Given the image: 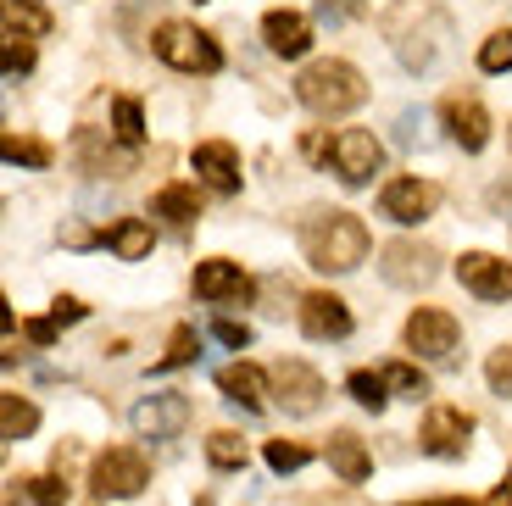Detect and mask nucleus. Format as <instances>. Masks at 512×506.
Listing matches in <instances>:
<instances>
[{
  "mask_svg": "<svg viewBox=\"0 0 512 506\" xmlns=\"http://www.w3.org/2000/svg\"><path fill=\"white\" fill-rule=\"evenodd\" d=\"M368 251H373V240L357 212H318L301 228V256L318 273H351V267L368 262Z\"/></svg>",
  "mask_w": 512,
  "mask_h": 506,
  "instance_id": "1",
  "label": "nucleus"
},
{
  "mask_svg": "<svg viewBox=\"0 0 512 506\" xmlns=\"http://www.w3.org/2000/svg\"><path fill=\"white\" fill-rule=\"evenodd\" d=\"M295 101L307 106V112H318V117H346V112H357V106L368 101V84H362V73L351 62L323 56V62L301 67V78H295Z\"/></svg>",
  "mask_w": 512,
  "mask_h": 506,
  "instance_id": "2",
  "label": "nucleus"
},
{
  "mask_svg": "<svg viewBox=\"0 0 512 506\" xmlns=\"http://www.w3.org/2000/svg\"><path fill=\"white\" fill-rule=\"evenodd\" d=\"M151 45H156V56H162L167 67H179V73H218L223 67L218 39L195 23H162L151 34Z\"/></svg>",
  "mask_w": 512,
  "mask_h": 506,
  "instance_id": "3",
  "label": "nucleus"
},
{
  "mask_svg": "<svg viewBox=\"0 0 512 506\" xmlns=\"http://www.w3.org/2000/svg\"><path fill=\"white\" fill-rule=\"evenodd\" d=\"M379 273L396 290H429L440 279V251L435 245H418V240H390L379 251Z\"/></svg>",
  "mask_w": 512,
  "mask_h": 506,
  "instance_id": "4",
  "label": "nucleus"
},
{
  "mask_svg": "<svg viewBox=\"0 0 512 506\" xmlns=\"http://www.w3.org/2000/svg\"><path fill=\"white\" fill-rule=\"evenodd\" d=\"M151 484V462H145L134 445H112V451L95 456V495H112V501H128Z\"/></svg>",
  "mask_w": 512,
  "mask_h": 506,
  "instance_id": "5",
  "label": "nucleus"
},
{
  "mask_svg": "<svg viewBox=\"0 0 512 506\" xmlns=\"http://www.w3.org/2000/svg\"><path fill=\"white\" fill-rule=\"evenodd\" d=\"M329 162H334V173H340V184H373V173L384 167V145L373 140L368 128H340L329 140Z\"/></svg>",
  "mask_w": 512,
  "mask_h": 506,
  "instance_id": "6",
  "label": "nucleus"
},
{
  "mask_svg": "<svg viewBox=\"0 0 512 506\" xmlns=\"http://www.w3.org/2000/svg\"><path fill=\"white\" fill-rule=\"evenodd\" d=\"M457 340H462V329L446 306H418L407 317V351H418L423 362H451Z\"/></svg>",
  "mask_w": 512,
  "mask_h": 506,
  "instance_id": "7",
  "label": "nucleus"
},
{
  "mask_svg": "<svg viewBox=\"0 0 512 506\" xmlns=\"http://www.w3.org/2000/svg\"><path fill=\"white\" fill-rule=\"evenodd\" d=\"M134 434L140 440H173V434H184V423H190V395L179 390H156L145 395L140 406H134Z\"/></svg>",
  "mask_w": 512,
  "mask_h": 506,
  "instance_id": "8",
  "label": "nucleus"
},
{
  "mask_svg": "<svg viewBox=\"0 0 512 506\" xmlns=\"http://www.w3.org/2000/svg\"><path fill=\"white\" fill-rule=\"evenodd\" d=\"M435 206H440V190L418 173L390 178L379 190V212L390 217V223H423V217H435Z\"/></svg>",
  "mask_w": 512,
  "mask_h": 506,
  "instance_id": "9",
  "label": "nucleus"
},
{
  "mask_svg": "<svg viewBox=\"0 0 512 506\" xmlns=\"http://www.w3.org/2000/svg\"><path fill=\"white\" fill-rule=\"evenodd\" d=\"M273 395H279V406L290 412V418H312V412L323 406L318 367H307V362H279V367H273Z\"/></svg>",
  "mask_w": 512,
  "mask_h": 506,
  "instance_id": "10",
  "label": "nucleus"
},
{
  "mask_svg": "<svg viewBox=\"0 0 512 506\" xmlns=\"http://www.w3.org/2000/svg\"><path fill=\"white\" fill-rule=\"evenodd\" d=\"M474 440V418L462 412V406H429V418L418 429V445L429 456H462Z\"/></svg>",
  "mask_w": 512,
  "mask_h": 506,
  "instance_id": "11",
  "label": "nucleus"
},
{
  "mask_svg": "<svg viewBox=\"0 0 512 506\" xmlns=\"http://www.w3.org/2000/svg\"><path fill=\"white\" fill-rule=\"evenodd\" d=\"M457 279H462V290L479 295V301H512V262H501V256H490V251H462Z\"/></svg>",
  "mask_w": 512,
  "mask_h": 506,
  "instance_id": "12",
  "label": "nucleus"
},
{
  "mask_svg": "<svg viewBox=\"0 0 512 506\" xmlns=\"http://www.w3.org/2000/svg\"><path fill=\"white\" fill-rule=\"evenodd\" d=\"M195 295L201 301H251L256 295V284H251V273H245L240 262H229V256H212V262H201L195 267Z\"/></svg>",
  "mask_w": 512,
  "mask_h": 506,
  "instance_id": "13",
  "label": "nucleus"
},
{
  "mask_svg": "<svg viewBox=\"0 0 512 506\" xmlns=\"http://www.w3.org/2000/svg\"><path fill=\"white\" fill-rule=\"evenodd\" d=\"M301 329H307V340H346L351 334V306L340 301V295H329V290H312L307 301H301Z\"/></svg>",
  "mask_w": 512,
  "mask_h": 506,
  "instance_id": "14",
  "label": "nucleus"
},
{
  "mask_svg": "<svg viewBox=\"0 0 512 506\" xmlns=\"http://www.w3.org/2000/svg\"><path fill=\"white\" fill-rule=\"evenodd\" d=\"M190 167L206 178V190H218V195L240 190V151H234L229 140H201L190 156Z\"/></svg>",
  "mask_w": 512,
  "mask_h": 506,
  "instance_id": "15",
  "label": "nucleus"
},
{
  "mask_svg": "<svg viewBox=\"0 0 512 506\" xmlns=\"http://www.w3.org/2000/svg\"><path fill=\"white\" fill-rule=\"evenodd\" d=\"M446 128L462 151H485L490 145V112L474 101V95H451L446 101Z\"/></svg>",
  "mask_w": 512,
  "mask_h": 506,
  "instance_id": "16",
  "label": "nucleus"
},
{
  "mask_svg": "<svg viewBox=\"0 0 512 506\" xmlns=\"http://www.w3.org/2000/svg\"><path fill=\"white\" fill-rule=\"evenodd\" d=\"M262 39H268L273 56L295 62V56L312 51V23L301 12H268V17H262Z\"/></svg>",
  "mask_w": 512,
  "mask_h": 506,
  "instance_id": "17",
  "label": "nucleus"
},
{
  "mask_svg": "<svg viewBox=\"0 0 512 506\" xmlns=\"http://www.w3.org/2000/svg\"><path fill=\"white\" fill-rule=\"evenodd\" d=\"M268 384H273V373H262V367H251V362H234V367H223V373H218V390L229 395V401L251 406V412L268 406Z\"/></svg>",
  "mask_w": 512,
  "mask_h": 506,
  "instance_id": "18",
  "label": "nucleus"
},
{
  "mask_svg": "<svg viewBox=\"0 0 512 506\" xmlns=\"http://www.w3.org/2000/svg\"><path fill=\"white\" fill-rule=\"evenodd\" d=\"M101 240H106V251L123 256V262H145V256H151V245H156V234H151V223H145V217H117Z\"/></svg>",
  "mask_w": 512,
  "mask_h": 506,
  "instance_id": "19",
  "label": "nucleus"
},
{
  "mask_svg": "<svg viewBox=\"0 0 512 506\" xmlns=\"http://www.w3.org/2000/svg\"><path fill=\"white\" fill-rule=\"evenodd\" d=\"M329 468L340 473L346 484H362L373 473V456H368V445H362L351 429H340V434H329Z\"/></svg>",
  "mask_w": 512,
  "mask_h": 506,
  "instance_id": "20",
  "label": "nucleus"
},
{
  "mask_svg": "<svg viewBox=\"0 0 512 506\" xmlns=\"http://www.w3.org/2000/svg\"><path fill=\"white\" fill-rule=\"evenodd\" d=\"M156 217H167L173 228H190L195 217H201V201H195V184H167V190H156Z\"/></svg>",
  "mask_w": 512,
  "mask_h": 506,
  "instance_id": "21",
  "label": "nucleus"
},
{
  "mask_svg": "<svg viewBox=\"0 0 512 506\" xmlns=\"http://www.w3.org/2000/svg\"><path fill=\"white\" fill-rule=\"evenodd\" d=\"M39 429V406L23 401V395H0V434L6 440H28Z\"/></svg>",
  "mask_w": 512,
  "mask_h": 506,
  "instance_id": "22",
  "label": "nucleus"
},
{
  "mask_svg": "<svg viewBox=\"0 0 512 506\" xmlns=\"http://www.w3.org/2000/svg\"><path fill=\"white\" fill-rule=\"evenodd\" d=\"M195 356H201V334H195L190 323H179V329H173V340H167V351L156 356V373H173V367L195 362Z\"/></svg>",
  "mask_w": 512,
  "mask_h": 506,
  "instance_id": "23",
  "label": "nucleus"
},
{
  "mask_svg": "<svg viewBox=\"0 0 512 506\" xmlns=\"http://www.w3.org/2000/svg\"><path fill=\"white\" fill-rule=\"evenodd\" d=\"M6 162L12 167H51V145L45 140H34V134H6Z\"/></svg>",
  "mask_w": 512,
  "mask_h": 506,
  "instance_id": "24",
  "label": "nucleus"
},
{
  "mask_svg": "<svg viewBox=\"0 0 512 506\" xmlns=\"http://www.w3.org/2000/svg\"><path fill=\"white\" fill-rule=\"evenodd\" d=\"M346 390H351V401L357 406H368V412H384V401H390V384H384V373H368V367H357V373H351L346 379Z\"/></svg>",
  "mask_w": 512,
  "mask_h": 506,
  "instance_id": "25",
  "label": "nucleus"
},
{
  "mask_svg": "<svg viewBox=\"0 0 512 506\" xmlns=\"http://www.w3.org/2000/svg\"><path fill=\"white\" fill-rule=\"evenodd\" d=\"M112 123H117V140H123V145H140L145 140V112H140L134 95H117V101H112Z\"/></svg>",
  "mask_w": 512,
  "mask_h": 506,
  "instance_id": "26",
  "label": "nucleus"
},
{
  "mask_svg": "<svg viewBox=\"0 0 512 506\" xmlns=\"http://www.w3.org/2000/svg\"><path fill=\"white\" fill-rule=\"evenodd\" d=\"M245 440L234 429H218L212 434V440H206V462H212V468H245Z\"/></svg>",
  "mask_w": 512,
  "mask_h": 506,
  "instance_id": "27",
  "label": "nucleus"
},
{
  "mask_svg": "<svg viewBox=\"0 0 512 506\" xmlns=\"http://www.w3.org/2000/svg\"><path fill=\"white\" fill-rule=\"evenodd\" d=\"M384 384H390L396 395H407V401H423V395H429L423 367H412V362H390V367H384Z\"/></svg>",
  "mask_w": 512,
  "mask_h": 506,
  "instance_id": "28",
  "label": "nucleus"
},
{
  "mask_svg": "<svg viewBox=\"0 0 512 506\" xmlns=\"http://www.w3.org/2000/svg\"><path fill=\"white\" fill-rule=\"evenodd\" d=\"M262 456H268L273 473H301L312 462V451H307V445H295V440H268V451H262Z\"/></svg>",
  "mask_w": 512,
  "mask_h": 506,
  "instance_id": "29",
  "label": "nucleus"
},
{
  "mask_svg": "<svg viewBox=\"0 0 512 506\" xmlns=\"http://www.w3.org/2000/svg\"><path fill=\"white\" fill-rule=\"evenodd\" d=\"M479 67H485V73H512V28H496V34L479 45Z\"/></svg>",
  "mask_w": 512,
  "mask_h": 506,
  "instance_id": "30",
  "label": "nucleus"
},
{
  "mask_svg": "<svg viewBox=\"0 0 512 506\" xmlns=\"http://www.w3.org/2000/svg\"><path fill=\"white\" fill-rule=\"evenodd\" d=\"M485 379H490V390H496V395H507V401H512V345H501V351H490V362H485Z\"/></svg>",
  "mask_w": 512,
  "mask_h": 506,
  "instance_id": "31",
  "label": "nucleus"
},
{
  "mask_svg": "<svg viewBox=\"0 0 512 506\" xmlns=\"http://www.w3.org/2000/svg\"><path fill=\"white\" fill-rule=\"evenodd\" d=\"M34 67V39L28 34H17V28H6V73H28Z\"/></svg>",
  "mask_w": 512,
  "mask_h": 506,
  "instance_id": "32",
  "label": "nucleus"
},
{
  "mask_svg": "<svg viewBox=\"0 0 512 506\" xmlns=\"http://www.w3.org/2000/svg\"><path fill=\"white\" fill-rule=\"evenodd\" d=\"M78 151L90 156V167H112V173H128V167H134L128 156H112V145H101L95 134H78Z\"/></svg>",
  "mask_w": 512,
  "mask_h": 506,
  "instance_id": "33",
  "label": "nucleus"
},
{
  "mask_svg": "<svg viewBox=\"0 0 512 506\" xmlns=\"http://www.w3.org/2000/svg\"><path fill=\"white\" fill-rule=\"evenodd\" d=\"M28 484V501L34 506H67V484L62 479H23Z\"/></svg>",
  "mask_w": 512,
  "mask_h": 506,
  "instance_id": "34",
  "label": "nucleus"
},
{
  "mask_svg": "<svg viewBox=\"0 0 512 506\" xmlns=\"http://www.w3.org/2000/svg\"><path fill=\"white\" fill-rule=\"evenodd\" d=\"M17 23H28V28H51V17L39 12V6H28V0H6V28H17Z\"/></svg>",
  "mask_w": 512,
  "mask_h": 506,
  "instance_id": "35",
  "label": "nucleus"
},
{
  "mask_svg": "<svg viewBox=\"0 0 512 506\" xmlns=\"http://www.w3.org/2000/svg\"><path fill=\"white\" fill-rule=\"evenodd\" d=\"M212 334H218L229 351H245V345H251V329H245V323H234V317H218V323H212Z\"/></svg>",
  "mask_w": 512,
  "mask_h": 506,
  "instance_id": "36",
  "label": "nucleus"
},
{
  "mask_svg": "<svg viewBox=\"0 0 512 506\" xmlns=\"http://www.w3.org/2000/svg\"><path fill=\"white\" fill-rule=\"evenodd\" d=\"M90 312L84 301H73V295H56L51 301V317H56V329H67V323H78V317Z\"/></svg>",
  "mask_w": 512,
  "mask_h": 506,
  "instance_id": "37",
  "label": "nucleus"
},
{
  "mask_svg": "<svg viewBox=\"0 0 512 506\" xmlns=\"http://www.w3.org/2000/svg\"><path fill=\"white\" fill-rule=\"evenodd\" d=\"M23 334H28L34 345H51V340H56V317H28Z\"/></svg>",
  "mask_w": 512,
  "mask_h": 506,
  "instance_id": "38",
  "label": "nucleus"
},
{
  "mask_svg": "<svg viewBox=\"0 0 512 506\" xmlns=\"http://www.w3.org/2000/svg\"><path fill=\"white\" fill-rule=\"evenodd\" d=\"M401 145H423V112H401Z\"/></svg>",
  "mask_w": 512,
  "mask_h": 506,
  "instance_id": "39",
  "label": "nucleus"
},
{
  "mask_svg": "<svg viewBox=\"0 0 512 506\" xmlns=\"http://www.w3.org/2000/svg\"><path fill=\"white\" fill-rule=\"evenodd\" d=\"M490 206H496V212L512 223V184H496V190H490Z\"/></svg>",
  "mask_w": 512,
  "mask_h": 506,
  "instance_id": "40",
  "label": "nucleus"
},
{
  "mask_svg": "<svg viewBox=\"0 0 512 506\" xmlns=\"http://www.w3.org/2000/svg\"><path fill=\"white\" fill-rule=\"evenodd\" d=\"M407 506H479V501H468V495H435V501H407Z\"/></svg>",
  "mask_w": 512,
  "mask_h": 506,
  "instance_id": "41",
  "label": "nucleus"
},
{
  "mask_svg": "<svg viewBox=\"0 0 512 506\" xmlns=\"http://www.w3.org/2000/svg\"><path fill=\"white\" fill-rule=\"evenodd\" d=\"M490 506H512V468H507V479H501V490H496V501Z\"/></svg>",
  "mask_w": 512,
  "mask_h": 506,
  "instance_id": "42",
  "label": "nucleus"
},
{
  "mask_svg": "<svg viewBox=\"0 0 512 506\" xmlns=\"http://www.w3.org/2000/svg\"><path fill=\"white\" fill-rule=\"evenodd\" d=\"M195 6H201V0H195Z\"/></svg>",
  "mask_w": 512,
  "mask_h": 506,
  "instance_id": "43",
  "label": "nucleus"
}]
</instances>
